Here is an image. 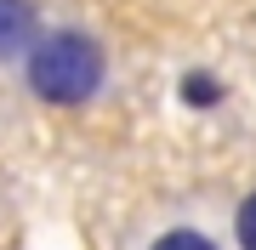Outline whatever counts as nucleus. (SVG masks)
Returning <instances> with one entry per match:
<instances>
[{
    "mask_svg": "<svg viewBox=\"0 0 256 250\" xmlns=\"http://www.w3.org/2000/svg\"><path fill=\"white\" fill-rule=\"evenodd\" d=\"M23 80L46 108H86L108 85V51L86 28H46L23 57Z\"/></svg>",
    "mask_w": 256,
    "mask_h": 250,
    "instance_id": "f257e3e1",
    "label": "nucleus"
},
{
    "mask_svg": "<svg viewBox=\"0 0 256 250\" xmlns=\"http://www.w3.org/2000/svg\"><path fill=\"white\" fill-rule=\"evenodd\" d=\"M40 28V6L34 0H0V63H23L34 51Z\"/></svg>",
    "mask_w": 256,
    "mask_h": 250,
    "instance_id": "f03ea898",
    "label": "nucleus"
},
{
    "mask_svg": "<svg viewBox=\"0 0 256 250\" xmlns=\"http://www.w3.org/2000/svg\"><path fill=\"white\" fill-rule=\"evenodd\" d=\"M176 97H182V108L210 114V108H222V102H228V85L210 74V68H188V74L176 80Z\"/></svg>",
    "mask_w": 256,
    "mask_h": 250,
    "instance_id": "7ed1b4c3",
    "label": "nucleus"
},
{
    "mask_svg": "<svg viewBox=\"0 0 256 250\" xmlns=\"http://www.w3.org/2000/svg\"><path fill=\"white\" fill-rule=\"evenodd\" d=\"M148 250H222L210 233H200V228H171V233H160Z\"/></svg>",
    "mask_w": 256,
    "mask_h": 250,
    "instance_id": "20e7f679",
    "label": "nucleus"
},
{
    "mask_svg": "<svg viewBox=\"0 0 256 250\" xmlns=\"http://www.w3.org/2000/svg\"><path fill=\"white\" fill-rule=\"evenodd\" d=\"M234 239H239V250H256V194L239 199V211H234Z\"/></svg>",
    "mask_w": 256,
    "mask_h": 250,
    "instance_id": "39448f33",
    "label": "nucleus"
}]
</instances>
